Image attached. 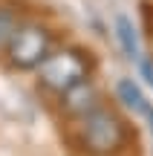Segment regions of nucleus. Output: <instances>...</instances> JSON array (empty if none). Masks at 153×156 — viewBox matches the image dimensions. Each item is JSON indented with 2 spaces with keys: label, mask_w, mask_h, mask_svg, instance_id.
Masks as SVG:
<instances>
[{
  "label": "nucleus",
  "mask_w": 153,
  "mask_h": 156,
  "mask_svg": "<svg viewBox=\"0 0 153 156\" xmlns=\"http://www.w3.org/2000/svg\"><path fill=\"white\" fill-rule=\"evenodd\" d=\"M116 38L121 44V52H124L130 61H139L142 58V46H139V32L133 26V20L127 15H116Z\"/></svg>",
  "instance_id": "5"
},
{
  "label": "nucleus",
  "mask_w": 153,
  "mask_h": 156,
  "mask_svg": "<svg viewBox=\"0 0 153 156\" xmlns=\"http://www.w3.org/2000/svg\"><path fill=\"white\" fill-rule=\"evenodd\" d=\"M116 95H119V101L127 107V110H133V113H148V98H144V93L139 90V84L133 81V78H121L119 84H116Z\"/></svg>",
  "instance_id": "6"
},
{
  "label": "nucleus",
  "mask_w": 153,
  "mask_h": 156,
  "mask_svg": "<svg viewBox=\"0 0 153 156\" xmlns=\"http://www.w3.org/2000/svg\"><path fill=\"white\" fill-rule=\"evenodd\" d=\"M52 49H55V38H52L49 26L38 20L17 23L15 35L9 38V46H6V61L12 69H38V64Z\"/></svg>",
  "instance_id": "3"
},
{
  "label": "nucleus",
  "mask_w": 153,
  "mask_h": 156,
  "mask_svg": "<svg viewBox=\"0 0 153 156\" xmlns=\"http://www.w3.org/2000/svg\"><path fill=\"white\" fill-rule=\"evenodd\" d=\"M58 98H61V110L67 113L69 119H81L84 113H90L92 107L101 104V101H98V90L92 87L90 78L81 81V84H75V87H69L67 93H61Z\"/></svg>",
  "instance_id": "4"
},
{
  "label": "nucleus",
  "mask_w": 153,
  "mask_h": 156,
  "mask_svg": "<svg viewBox=\"0 0 153 156\" xmlns=\"http://www.w3.org/2000/svg\"><path fill=\"white\" fill-rule=\"evenodd\" d=\"M139 69H142L144 81L153 87V61H150V58H139Z\"/></svg>",
  "instance_id": "8"
},
{
  "label": "nucleus",
  "mask_w": 153,
  "mask_h": 156,
  "mask_svg": "<svg viewBox=\"0 0 153 156\" xmlns=\"http://www.w3.org/2000/svg\"><path fill=\"white\" fill-rule=\"evenodd\" d=\"M15 29H17V17H15V12L0 9V52H6L9 38L15 35Z\"/></svg>",
  "instance_id": "7"
},
{
  "label": "nucleus",
  "mask_w": 153,
  "mask_h": 156,
  "mask_svg": "<svg viewBox=\"0 0 153 156\" xmlns=\"http://www.w3.org/2000/svg\"><path fill=\"white\" fill-rule=\"evenodd\" d=\"M144 116H148V122H150V133H153V107H148V113H144Z\"/></svg>",
  "instance_id": "9"
},
{
  "label": "nucleus",
  "mask_w": 153,
  "mask_h": 156,
  "mask_svg": "<svg viewBox=\"0 0 153 156\" xmlns=\"http://www.w3.org/2000/svg\"><path fill=\"white\" fill-rule=\"evenodd\" d=\"M92 73V64L87 52L75 49V46H64V49H52L43 61L38 64V81L43 90L61 95L69 87L87 81Z\"/></svg>",
  "instance_id": "2"
},
{
  "label": "nucleus",
  "mask_w": 153,
  "mask_h": 156,
  "mask_svg": "<svg viewBox=\"0 0 153 156\" xmlns=\"http://www.w3.org/2000/svg\"><path fill=\"white\" fill-rule=\"evenodd\" d=\"M75 122H78V136L75 139H78V147L87 156H116L127 147L130 127L113 107L98 104Z\"/></svg>",
  "instance_id": "1"
}]
</instances>
